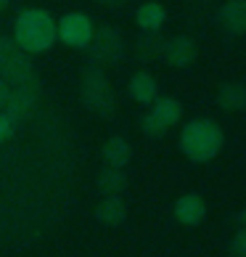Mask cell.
Listing matches in <instances>:
<instances>
[{
  "label": "cell",
  "instance_id": "6da1fadb",
  "mask_svg": "<svg viewBox=\"0 0 246 257\" xmlns=\"http://www.w3.org/2000/svg\"><path fill=\"white\" fill-rule=\"evenodd\" d=\"M56 37V19L43 8H27L14 22V43L24 53H43L53 48Z\"/></svg>",
  "mask_w": 246,
  "mask_h": 257
},
{
  "label": "cell",
  "instance_id": "7a4b0ae2",
  "mask_svg": "<svg viewBox=\"0 0 246 257\" xmlns=\"http://www.w3.org/2000/svg\"><path fill=\"white\" fill-rule=\"evenodd\" d=\"M222 127L214 119H191L180 133V149L191 162H209L222 149Z\"/></svg>",
  "mask_w": 246,
  "mask_h": 257
},
{
  "label": "cell",
  "instance_id": "3957f363",
  "mask_svg": "<svg viewBox=\"0 0 246 257\" xmlns=\"http://www.w3.org/2000/svg\"><path fill=\"white\" fill-rule=\"evenodd\" d=\"M80 93H82V103L88 106L93 114L98 117H114L117 111V96H114V88H111L109 77L103 74L101 66H88L82 74V85H80Z\"/></svg>",
  "mask_w": 246,
  "mask_h": 257
},
{
  "label": "cell",
  "instance_id": "277c9868",
  "mask_svg": "<svg viewBox=\"0 0 246 257\" xmlns=\"http://www.w3.org/2000/svg\"><path fill=\"white\" fill-rule=\"evenodd\" d=\"M0 74L8 80V85H30L37 82L35 66L27 61V53L14 40L0 37Z\"/></svg>",
  "mask_w": 246,
  "mask_h": 257
},
{
  "label": "cell",
  "instance_id": "5b68a950",
  "mask_svg": "<svg viewBox=\"0 0 246 257\" xmlns=\"http://www.w3.org/2000/svg\"><path fill=\"white\" fill-rule=\"evenodd\" d=\"M88 51H90L93 66H106V64H114L122 59L125 43H122V35L114 27L101 24L98 30H93V40L88 43Z\"/></svg>",
  "mask_w": 246,
  "mask_h": 257
},
{
  "label": "cell",
  "instance_id": "8992f818",
  "mask_svg": "<svg viewBox=\"0 0 246 257\" xmlns=\"http://www.w3.org/2000/svg\"><path fill=\"white\" fill-rule=\"evenodd\" d=\"M93 22L85 14H66L61 22H56V37L69 48H88L93 40Z\"/></svg>",
  "mask_w": 246,
  "mask_h": 257
},
{
  "label": "cell",
  "instance_id": "52a82bcc",
  "mask_svg": "<svg viewBox=\"0 0 246 257\" xmlns=\"http://www.w3.org/2000/svg\"><path fill=\"white\" fill-rule=\"evenodd\" d=\"M37 96H40V82H30V85H16L11 88V98L6 103V117L11 122L27 119L37 103Z\"/></svg>",
  "mask_w": 246,
  "mask_h": 257
},
{
  "label": "cell",
  "instance_id": "ba28073f",
  "mask_svg": "<svg viewBox=\"0 0 246 257\" xmlns=\"http://www.w3.org/2000/svg\"><path fill=\"white\" fill-rule=\"evenodd\" d=\"M164 59L169 66H177V69H183V66H191L196 61V56H198V45L193 37H188V35H177L172 37V40H167L164 43Z\"/></svg>",
  "mask_w": 246,
  "mask_h": 257
},
{
  "label": "cell",
  "instance_id": "9c48e42d",
  "mask_svg": "<svg viewBox=\"0 0 246 257\" xmlns=\"http://www.w3.org/2000/svg\"><path fill=\"white\" fill-rule=\"evenodd\" d=\"M175 220L183 225H198L206 217V204L198 194H185L175 202Z\"/></svg>",
  "mask_w": 246,
  "mask_h": 257
},
{
  "label": "cell",
  "instance_id": "30bf717a",
  "mask_svg": "<svg viewBox=\"0 0 246 257\" xmlns=\"http://www.w3.org/2000/svg\"><path fill=\"white\" fill-rule=\"evenodd\" d=\"M220 24L228 35H246V0H228L220 8Z\"/></svg>",
  "mask_w": 246,
  "mask_h": 257
},
{
  "label": "cell",
  "instance_id": "8fae6325",
  "mask_svg": "<svg viewBox=\"0 0 246 257\" xmlns=\"http://www.w3.org/2000/svg\"><path fill=\"white\" fill-rule=\"evenodd\" d=\"M96 217H98V223L103 225H122L125 223V217H127V204H125V199H122L119 194H111V196H103L98 207H96Z\"/></svg>",
  "mask_w": 246,
  "mask_h": 257
},
{
  "label": "cell",
  "instance_id": "7c38bea8",
  "mask_svg": "<svg viewBox=\"0 0 246 257\" xmlns=\"http://www.w3.org/2000/svg\"><path fill=\"white\" fill-rule=\"evenodd\" d=\"M164 19H167V11H164L162 3H156V0H146V3L138 6V11H135V24L143 32H159L164 24Z\"/></svg>",
  "mask_w": 246,
  "mask_h": 257
},
{
  "label": "cell",
  "instance_id": "4fadbf2b",
  "mask_svg": "<svg viewBox=\"0 0 246 257\" xmlns=\"http://www.w3.org/2000/svg\"><path fill=\"white\" fill-rule=\"evenodd\" d=\"M127 90H130V98H135L138 103H154V101H156V93H159L154 74L146 72V69L132 74Z\"/></svg>",
  "mask_w": 246,
  "mask_h": 257
},
{
  "label": "cell",
  "instance_id": "5bb4252c",
  "mask_svg": "<svg viewBox=\"0 0 246 257\" xmlns=\"http://www.w3.org/2000/svg\"><path fill=\"white\" fill-rule=\"evenodd\" d=\"M217 106L222 111H243L246 109V85L222 82L220 90H217Z\"/></svg>",
  "mask_w": 246,
  "mask_h": 257
},
{
  "label": "cell",
  "instance_id": "9a60e30c",
  "mask_svg": "<svg viewBox=\"0 0 246 257\" xmlns=\"http://www.w3.org/2000/svg\"><path fill=\"white\" fill-rule=\"evenodd\" d=\"M101 154H103V162H106L109 167H125L132 159V146L122 136H111L106 144H103Z\"/></svg>",
  "mask_w": 246,
  "mask_h": 257
},
{
  "label": "cell",
  "instance_id": "2e32d148",
  "mask_svg": "<svg viewBox=\"0 0 246 257\" xmlns=\"http://www.w3.org/2000/svg\"><path fill=\"white\" fill-rule=\"evenodd\" d=\"M151 114H154V117L169 130L172 125H177V122H180V117H183V103L177 101V98H169V96L156 98V101H154V109H151Z\"/></svg>",
  "mask_w": 246,
  "mask_h": 257
},
{
  "label": "cell",
  "instance_id": "e0dca14e",
  "mask_svg": "<svg viewBox=\"0 0 246 257\" xmlns=\"http://www.w3.org/2000/svg\"><path fill=\"white\" fill-rule=\"evenodd\" d=\"M164 43L167 40H162V35H159V32H143V35H140V40L135 43V56H138L140 61L162 59Z\"/></svg>",
  "mask_w": 246,
  "mask_h": 257
},
{
  "label": "cell",
  "instance_id": "ac0fdd59",
  "mask_svg": "<svg viewBox=\"0 0 246 257\" xmlns=\"http://www.w3.org/2000/svg\"><path fill=\"white\" fill-rule=\"evenodd\" d=\"M127 188V175L122 173V167H109L98 173V191L103 196H111V194H122Z\"/></svg>",
  "mask_w": 246,
  "mask_h": 257
},
{
  "label": "cell",
  "instance_id": "d6986e66",
  "mask_svg": "<svg viewBox=\"0 0 246 257\" xmlns=\"http://www.w3.org/2000/svg\"><path fill=\"white\" fill-rule=\"evenodd\" d=\"M140 130H143L148 138H164V136H167V127H164L162 122H159L151 111L146 114L143 119H140Z\"/></svg>",
  "mask_w": 246,
  "mask_h": 257
},
{
  "label": "cell",
  "instance_id": "ffe728a7",
  "mask_svg": "<svg viewBox=\"0 0 246 257\" xmlns=\"http://www.w3.org/2000/svg\"><path fill=\"white\" fill-rule=\"evenodd\" d=\"M230 254L233 257H246V231H241V228L230 241Z\"/></svg>",
  "mask_w": 246,
  "mask_h": 257
},
{
  "label": "cell",
  "instance_id": "44dd1931",
  "mask_svg": "<svg viewBox=\"0 0 246 257\" xmlns=\"http://www.w3.org/2000/svg\"><path fill=\"white\" fill-rule=\"evenodd\" d=\"M11 130H14V122L0 111V144H3L6 138H11Z\"/></svg>",
  "mask_w": 246,
  "mask_h": 257
},
{
  "label": "cell",
  "instance_id": "7402d4cb",
  "mask_svg": "<svg viewBox=\"0 0 246 257\" xmlns=\"http://www.w3.org/2000/svg\"><path fill=\"white\" fill-rule=\"evenodd\" d=\"M8 98H11V85H8L6 77H0V109H6Z\"/></svg>",
  "mask_w": 246,
  "mask_h": 257
},
{
  "label": "cell",
  "instance_id": "603a6c76",
  "mask_svg": "<svg viewBox=\"0 0 246 257\" xmlns=\"http://www.w3.org/2000/svg\"><path fill=\"white\" fill-rule=\"evenodd\" d=\"M96 3H101V6H106V8H122L127 3V0H96Z\"/></svg>",
  "mask_w": 246,
  "mask_h": 257
},
{
  "label": "cell",
  "instance_id": "cb8c5ba5",
  "mask_svg": "<svg viewBox=\"0 0 246 257\" xmlns=\"http://www.w3.org/2000/svg\"><path fill=\"white\" fill-rule=\"evenodd\" d=\"M235 220H238V228H241V231H246V209H241Z\"/></svg>",
  "mask_w": 246,
  "mask_h": 257
},
{
  "label": "cell",
  "instance_id": "d4e9b609",
  "mask_svg": "<svg viewBox=\"0 0 246 257\" xmlns=\"http://www.w3.org/2000/svg\"><path fill=\"white\" fill-rule=\"evenodd\" d=\"M8 3H11V0H0V11H6V8H8Z\"/></svg>",
  "mask_w": 246,
  "mask_h": 257
}]
</instances>
